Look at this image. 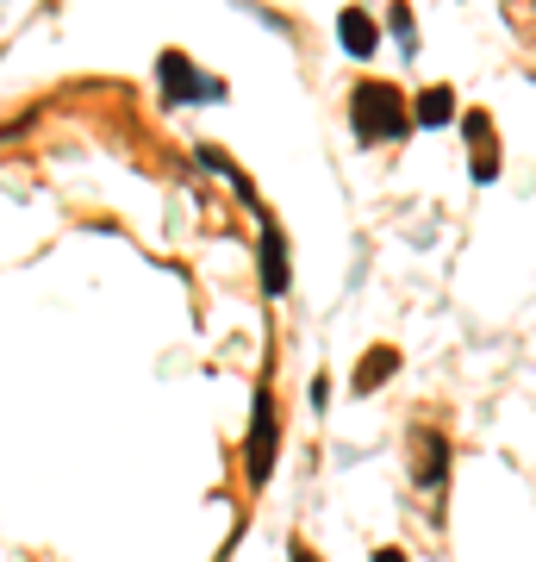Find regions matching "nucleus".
Wrapping results in <instances>:
<instances>
[{
	"label": "nucleus",
	"instance_id": "f257e3e1",
	"mask_svg": "<svg viewBox=\"0 0 536 562\" xmlns=\"http://www.w3.org/2000/svg\"><path fill=\"white\" fill-rule=\"evenodd\" d=\"M350 125L362 144H399L412 132V106L394 81H356L350 88Z\"/></svg>",
	"mask_w": 536,
	"mask_h": 562
},
{
	"label": "nucleus",
	"instance_id": "f03ea898",
	"mask_svg": "<svg viewBox=\"0 0 536 562\" xmlns=\"http://www.w3.org/2000/svg\"><path fill=\"white\" fill-rule=\"evenodd\" d=\"M275 450H281V425H275V394L262 387L256 413H250V487H262L275 475Z\"/></svg>",
	"mask_w": 536,
	"mask_h": 562
},
{
	"label": "nucleus",
	"instance_id": "7ed1b4c3",
	"mask_svg": "<svg viewBox=\"0 0 536 562\" xmlns=\"http://www.w3.org/2000/svg\"><path fill=\"white\" fill-rule=\"evenodd\" d=\"M412 482L424 494H443V482H449V443L431 425H412Z\"/></svg>",
	"mask_w": 536,
	"mask_h": 562
},
{
	"label": "nucleus",
	"instance_id": "20e7f679",
	"mask_svg": "<svg viewBox=\"0 0 536 562\" xmlns=\"http://www.w3.org/2000/svg\"><path fill=\"white\" fill-rule=\"evenodd\" d=\"M157 76H162V88H169V94H175V101H219L225 88L213 76H199L194 63L181 57V50H169V57L157 63Z\"/></svg>",
	"mask_w": 536,
	"mask_h": 562
},
{
	"label": "nucleus",
	"instance_id": "39448f33",
	"mask_svg": "<svg viewBox=\"0 0 536 562\" xmlns=\"http://www.w3.org/2000/svg\"><path fill=\"white\" fill-rule=\"evenodd\" d=\"M461 132H468V169H475V181H493L499 176V132H493V113H468L461 120Z\"/></svg>",
	"mask_w": 536,
	"mask_h": 562
},
{
	"label": "nucleus",
	"instance_id": "423d86ee",
	"mask_svg": "<svg viewBox=\"0 0 536 562\" xmlns=\"http://www.w3.org/2000/svg\"><path fill=\"white\" fill-rule=\"evenodd\" d=\"M262 294L269 301L287 294V238H281L275 220H262Z\"/></svg>",
	"mask_w": 536,
	"mask_h": 562
},
{
	"label": "nucleus",
	"instance_id": "0eeeda50",
	"mask_svg": "<svg viewBox=\"0 0 536 562\" xmlns=\"http://www.w3.org/2000/svg\"><path fill=\"white\" fill-rule=\"evenodd\" d=\"M343 44L356 50V57H375V44H380V32H375V20L362 13V7H350L343 13Z\"/></svg>",
	"mask_w": 536,
	"mask_h": 562
},
{
	"label": "nucleus",
	"instance_id": "6e6552de",
	"mask_svg": "<svg viewBox=\"0 0 536 562\" xmlns=\"http://www.w3.org/2000/svg\"><path fill=\"white\" fill-rule=\"evenodd\" d=\"M412 120H418V125H449V120H456V101H449V88H424V94L412 101Z\"/></svg>",
	"mask_w": 536,
	"mask_h": 562
},
{
	"label": "nucleus",
	"instance_id": "1a4fd4ad",
	"mask_svg": "<svg viewBox=\"0 0 536 562\" xmlns=\"http://www.w3.org/2000/svg\"><path fill=\"white\" fill-rule=\"evenodd\" d=\"M394 369H399V357H394V350H368V357H362V369H356V394H368L375 382H387Z\"/></svg>",
	"mask_w": 536,
	"mask_h": 562
},
{
	"label": "nucleus",
	"instance_id": "9d476101",
	"mask_svg": "<svg viewBox=\"0 0 536 562\" xmlns=\"http://www.w3.org/2000/svg\"><path fill=\"white\" fill-rule=\"evenodd\" d=\"M375 562H406V557H399L394 543H387V550H375Z\"/></svg>",
	"mask_w": 536,
	"mask_h": 562
},
{
	"label": "nucleus",
	"instance_id": "9b49d317",
	"mask_svg": "<svg viewBox=\"0 0 536 562\" xmlns=\"http://www.w3.org/2000/svg\"><path fill=\"white\" fill-rule=\"evenodd\" d=\"M294 562H318V557H312V550H294Z\"/></svg>",
	"mask_w": 536,
	"mask_h": 562
}]
</instances>
